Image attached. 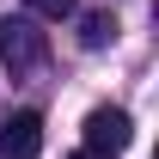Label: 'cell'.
Returning a JSON list of instances; mask_svg holds the SVG:
<instances>
[{"label":"cell","mask_w":159,"mask_h":159,"mask_svg":"<svg viewBox=\"0 0 159 159\" xmlns=\"http://www.w3.org/2000/svg\"><path fill=\"white\" fill-rule=\"evenodd\" d=\"M0 61H6L12 80L37 74L43 61H49V37L37 31V19H6V25H0Z\"/></svg>","instance_id":"1"},{"label":"cell","mask_w":159,"mask_h":159,"mask_svg":"<svg viewBox=\"0 0 159 159\" xmlns=\"http://www.w3.org/2000/svg\"><path fill=\"white\" fill-rule=\"evenodd\" d=\"M129 135H135V122H129V110H116V104H98V110L86 116V147H92V153H122Z\"/></svg>","instance_id":"2"},{"label":"cell","mask_w":159,"mask_h":159,"mask_svg":"<svg viewBox=\"0 0 159 159\" xmlns=\"http://www.w3.org/2000/svg\"><path fill=\"white\" fill-rule=\"evenodd\" d=\"M43 153V116L37 110H12L0 122V159H37Z\"/></svg>","instance_id":"3"},{"label":"cell","mask_w":159,"mask_h":159,"mask_svg":"<svg viewBox=\"0 0 159 159\" xmlns=\"http://www.w3.org/2000/svg\"><path fill=\"white\" fill-rule=\"evenodd\" d=\"M110 37H116V19H110V12H86V19H80V43H86V49H104Z\"/></svg>","instance_id":"4"},{"label":"cell","mask_w":159,"mask_h":159,"mask_svg":"<svg viewBox=\"0 0 159 159\" xmlns=\"http://www.w3.org/2000/svg\"><path fill=\"white\" fill-rule=\"evenodd\" d=\"M37 19H67V12H80V0H25Z\"/></svg>","instance_id":"5"},{"label":"cell","mask_w":159,"mask_h":159,"mask_svg":"<svg viewBox=\"0 0 159 159\" xmlns=\"http://www.w3.org/2000/svg\"><path fill=\"white\" fill-rule=\"evenodd\" d=\"M74 159H116V153H92V147H80V153Z\"/></svg>","instance_id":"6"}]
</instances>
